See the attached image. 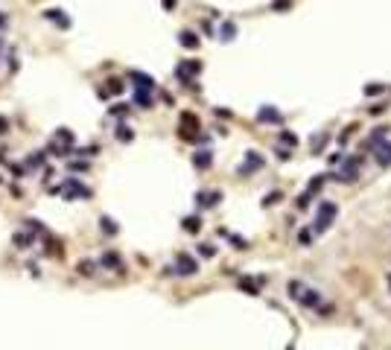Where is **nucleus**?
Masks as SVG:
<instances>
[{"instance_id": "1", "label": "nucleus", "mask_w": 391, "mask_h": 350, "mask_svg": "<svg viewBox=\"0 0 391 350\" xmlns=\"http://www.w3.org/2000/svg\"><path fill=\"white\" fill-rule=\"evenodd\" d=\"M336 213H339V207H336L333 202H321V204H318V213H316V222H313V231H316V234H324V231L333 225Z\"/></svg>"}, {"instance_id": "2", "label": "nucleus", "mask_w": 391, "mask_h": 350, "mask_svg": "<svg viewBox=\"0 0 391 350\" xmlns=\"http://www.w3.org/2000/svg\"><path fill=\"white\" fill-rule=\"evenodd\" d=\"M359 166H362V155H351V158H345V161H342V166H339V172H336L333 178H336V181L351 184V181H356V178H359Z\"/></svg>"}, {"instance_id": "3", "label": "nucleus", "mask_w": 391, "mask_h": 350, "mask_svg": "<svg viewBox=\"0 0 391 350\" xmlns=\"http://www.w3.org/2000/svg\"><path fill=\"white\" fill-rule=\"evenodd\" d=\"M374 158H377L380 166H389L391 164V143H377L374 146Z\"/></svg>"}, {"instance_id": "4", "label": "nucleus", "mask_w": 391, "mask_h": 350, "mask_svg": "<svg viewBox=\"0 0 391 350\" xmlns=\"http://www.w3.org/2000/svg\"><path fill=\"white\" fill-rule=\"evenodd\" d=\"M202 70V64L199 61H184V64H178V79H184V82H190V73H199Z\"/></svg>"}, {"instance_id": "5", "label": "nucleus", "mask_w": 391, "mask_h": 350, "mask_svg": "<svg viewBox=\"0 0 391 350\" xmlns=\"http://www.w3.org/2000/svg\"><path fill=\"white\" fill-rule=\"evenodd\" d=\"M129 76H131V79H134V85H137V88H140V91H143V88H149V91H152V88H155V79H152V76H143V73H137V70H131V73H129Z\"/></svg>"}, {"instance_id": "6", "label": "nucleus", "mask_w": 391, "mask_h": 350, "mask_svg": "<svg viewBox=\"0 0 391 350\" xmlns=\"http://www.w3.org/2000/svg\"><path fill=\"white\" fill-rule=\"evenodd\" d=\"M257 166H263V158H260L257 152H248V158H245V164H242L240 172H251V169H257Z\"/></svg>"}, {"instance_id": "7", "label": "nucleus", "mask_w": 391, "mask_h": 350, "mask_svg": "<svg viewBox=\"0 0 391 350\" xmlns=\"http://www.w3.org/2000/svg\"><path fill=\"white\" fill-rule=\"evenodd\" d=\"M178 266H181V275H193V272L199 269V266H196V260H190L187 254H181V257H178Z\"/></svg>"}, {"instance_id": "8", "label": "nucleus", "mask_w": 391, "mask_h": 350, "mask_svg": "<svg viewBox=\"0 0 391 350\" xmlns=\"http://www.w3.org/2000/svg\"><path fill=\"white\" fill-rule=\"evenodd\" d=\"M318 301H321V295L316 289H307V295H301V304L304 307H318Z\"/></svg>"}, {"instance_id": "9", "label": "nucleus", "mask_w": 391, "mask_h": 350, "mask_svg": "<svg viewBox=\"0 0 391 350\" xmlns=\"http://www.w3.org/2000/svg\"><path fill=\"white\" fill-rule=\"evenodd\" d=\"M120 91H123V82H120V79H108V85L99 91V96H105V93H120Z\"/></svg>"}, {"instance_id": "10", "label": "nucleus", "mask_w": 391, "mask_h": 350, "mask_svg": "<svg viewBox=\"0 0 391 350\" xmlns=\"http://www.w3.org/2000/svg\"><path fill=\"white\" fill-rule=\"evenodd\" d=\"M181 44H184L187 50H193V47H199V38H196L190 29H184V32H181Z\"/></svg>"}, {"instance_id": "11", "label": "nucleus", "mask_w": 391, "mask_h": 350, "mask_svg": "<svg viewBox=\"0 0 391 350\" xmlns=\"http://www.w3.org/2000/svg\"><path fill=\"white\" fill-rule=\"evenodd\" d=\"M193 164H196V166H202V169H205V166H207V164H210V152H207V149H202V152H199V155H196V158H193Z\"/></svg>"}, {"instance_id": "12", "label": "nucleus", "mask_w": 391, "mask_h": 350, "mask_svg": "<svg viewBox=\"0 0 391 350\" xmlns=\"http://www.w3.org/2000/svg\"><path fill=\"white\" fill-rule=\"evenodd\" d=\"M134 99L140 102V108H152V96H149L146 91H137V93H134Z\"/></svg>"}, {"instance_id": "13", "label": "nucleus", "mask_w": 391, "mask_h": 350, "mask_svg": "<svg viewBox=\"0 0 391 350\" xmlns=\"http://www.w3.org/2000/svg\"><path fill=\"white\" fill-rule=\"evenodd\" d=\"M260 120H275V123H280V114H278L275 108H260Z\"/></svg>"}, {"instance_id": "14", "label": "nucleus", "mask_w": 391, "mask_h": 350, "mask_svg": "<svg viewBox=\"0 0 391 350\" xmlns=\"http://www.w3.org/2000/svg\"><path fill=\"white\" fill-rule=\"evenodd\" d=\"M58 12H61V9H50V12H47V18H53V20H58L61 26H70V20H67V18H61Z\"/></svg>"}, {"instance_id": "15", "label": "nucleus", "mask_w": 391, "mask_h": 350, "mask_svg": "<svg viewBox=\"0 0 391 350\" xmlns=\"http://www.w3.org/2000/svg\"><path fill=\"white\" fill-rule=\"evenodd\" d=\"M184 228H187V231H199V216H190V219H184Z\"/></svg>"}, {"instance_id": "16", "label": "nucleus", "mask_w": 391, "mask_h": 350, "mask_svg": "<svg viewBox=\"0 0 391 350\" xmlns=\"http://www.w3.org/2000/svg\"><path fill=\"white\" fill-rule=\"evenodd\" d=\"M117 137H120V140H131L134 134H131V131H129L126 126H120V129H117Z\"/></svg>"}, {"instance_id": "17", "label": "nucleus", "mask_w": 391, "mask_h": 350, "mask_svg": "<svg viewBox=\"0 0 391 350\" xmlns=\"http://www.w3.org/2000/svg\"><path fill=\"white\" fill-rule=\"evenodd\" d=\"M280 140H283V143H289V146H295V143H298V137H295L292 131H283V134H280Z\"/></svg>"}, {"instance_id": "18", "label": "nucleus", "mask_w": 391, "mask_h": 350, "mask_svg": "<svg viewBox=\"0 0 391 350\" xmlns=\"http://www.w3.org/2000/svg\"><path fill=\"white\" fill-rule=\"evenodd\" d=\"M126 111H129V105H114L111 108V114H126Z\"/></svg>"}, {"instance_id": "19", "label": "nucleus", "mask_w": 391, "mask_h": 350, "mask_svg": "<svg viewBox=\"0 0 391 350\" xmlns=\"http://www.w3.org/2000/svg\"><path fill=\"white\" fill-rule=\"evenodd\" d=\"M272 202H280V193H269L266 196V204H272Z\"/></svg>"}, {"instance_id": "20", "label": "nucleus", "mask_w": 391, "mask_h": 350, "mask_svg": "<svg viewBox=\"0 0 391 350\" xmlns=\"http://www.w3.org/2000/svg\"><path fill=\"white\" fill-rule=\"evenodd\" d=\"M289 6V0H275V9H286Z\"/></svg>"}, {"instance_id": "21", "label": "nucleus", "mask_w": 391, "mask_h": 350, "mask_svg": "<svg viewBox=\"0 0 391 350\" xmlns=\"http://www.w3.org/2000/svg\"><path fill=\"white\" fill-rule=\"evenodd\" d=\"M0 131H6V120L3 117H0Z\"/></svg>"}, {"instance_id": "22", "label": "nucleus", "mask_w": 391, "mask_h": 350, "mask_svg": "<svg viewBox=\"0 0 391 350\" xmlns=\"http://www.w3.org/2000/svg\"><path fill=\"white\" fill-rule=\"evenodd\" d=\"M0 23H6V15H3V12H0Z\"/></svg>"}, {"instance_id": "23", "label": "nucleus", "mask_w": 391, "mask_h": 350, "mask_svg": "<svg viewBox=\"0 0 391 350\" xmlns=\"http://www.w3.org/2000/svg\"><path fill=\"white\" fill-rule=\"evenodd\" d=\"M386 280H389V289H391V275H389V277H386Z\"/></svg>"}]
</instances>
